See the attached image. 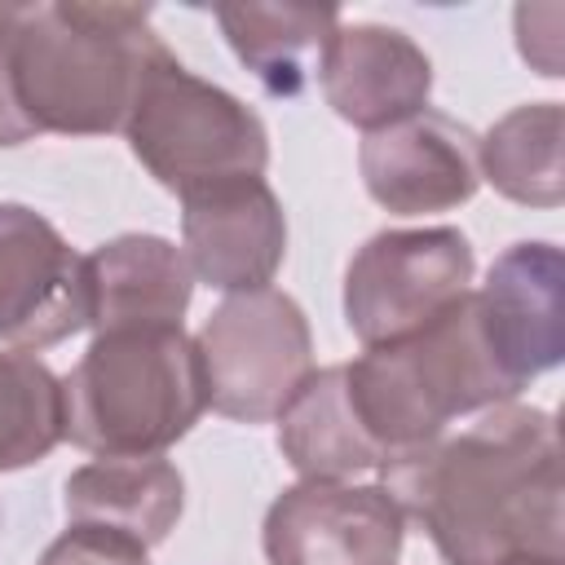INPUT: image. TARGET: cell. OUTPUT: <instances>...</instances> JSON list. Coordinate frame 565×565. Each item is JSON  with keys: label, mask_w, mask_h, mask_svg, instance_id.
<instances>
[{"label": "cell", "mask_w": 565, "mask_h": 565, "mask_svg": "<svg viewBox=\"0 0 565 565\" xmlns=\"http://www.w3.org/2000/svg\"><path fill=\"white\" fill-rule=\"evenodd\" d=\"M375 472L446 565L565 556L561 433L539 406H490L459 437H437Z\"/></svg>", "instance_id": "cell-1"}, {"label": "cell", "mask_w": 565, "mask_h": 565, "mask_svg": "<svg viewBox=\"0 0 565 565\" xmlns=\"http://www.w3.org/2000/svg\"><path fill=\"white\" fill-rule=\"evenodd\" d=\"M168 53L146 4H22L13 40L18 102L35 132H124L146 75Z\"/></svg>", "instance_id": "cell-2"}, {"label": "cell", "mask_w": 565, "mask_h": 565, "mask_svg": "<svg viewBox=\"0 0 565 565\" xmlns=\"http://www.w3.org/2000/svg\"><path fill=\"white\" fill-rule=\"evenodd\" d=\"M66 437L97 459H150L207 411L199 344L181 327L97 331L62 380Z\"/></svg>", "instance_id": "cell-3"}, {"label": "cell", "mask_w": 565, "mask_h": 565, "mask_svg": "<svg viewBox=\"0 0 565 565\" xmlns=\"http://www.w3.org/2000/svg\"><path fill=\"white\" fill-rule=\"evenodd\" d=\"M344 380L353 411L384 463L433 446L446 437L450 419L503 406L521 393L481 340L472 291L428 327L388 344H371L362 358L344 362Z\"/></svg>", "instance_id": "cell-4"}, {"label": "cell", "mask_w": 565, "mask_h": 565, "mask_svg": "<svg viewBox=\"0 0 565 565\" xmlns=\"http://www.w3.org/2000/svg\"><path fill=\"white\" fill-rule=\"evenodd\" d=\"M124 137L132 159L177 199L212 181L260 177L269 163L260 115L230 88L185 71L177 53L146 75Z\"/></svg>", "instance_id": "cell-5"}, {"label": "cell", "mask_w": 565, "mask_h": 565, "mask_svg": "<svg viewBox=\"0 0 565 565\" xmlns=\"http://www.w3.org/2000/svg\"><path fill=\"white\" fill-rule=\"evenodd\" d=\"M194 344L207 380V406L238 424L278 419L313 375L309 318L278 287L225 296L199 327Z\"/></svg>", "instance_id": "cell-6"}, {"label": "cell", "mask_w": 565, "mask_h": 565, "mask_svg": "<svg viewBox=\"0 0 565 565\" xmlns=\"http://www.w3.org/2000/svg\"><path fill=\"white\" fill-rule=\"evenodd\" d=\"M472 243L455 225L380 230L344 269V322L371 349L402 340L472 291Z\"/></svg>", "instance_id": "cell-7"}, {"label": "cell", "mask_w": 565, "mask_h": 565, "mask_svg": "<svg viewBox=\"0 0 565 565\" xmlns=\"http://www.w3.org/2000/svg\"><path fill=\"white\" fill-rule=\"evenodd\" d=\"M88 327V269L26 203H0V344L35 353Z\"/></svg>", "instance_id": "cell-8"}, {"label": "cell", "mask_w": 565, "mask_h": 565, "mask_svg": "<svg viewBox=\"0 0 565 565\" xmlns=\"http://www.w3.org/2000/svg\"><path fill=\"white\" fill-rule=\"evenodd\" d=\"M406 516L384 486L296 481L260 525L269 565H397Z\"/></svg>", "instance_id": "cell-9"}, {"label": "cell", "mask_w": 565, "mask_h": 565, "mask_svg": "<svg viewBox=\"0 0 565 565\" xmlns=\"http://www.w3.org/2000/svg\"><path fill=\"white\" fill-rule=\"evenodd\" d=\"M477 327L499 371L525 388L565 358V256L556 243L525 238L494 256L472 291Z\"/></svg>", "instance_id": "cell-10"}, {"label": "cell", "mask_w": 565, "mask_h": 565, "mask_svg": "<svg viewBox=\"0 0 565 565\" xmlns=\"http://www.w3.org/2000/svg\"><path fill=\"white\" fill-rule=\"evenodd\" d=\"M181 252L199 282L238 296L274 282L287 216L265 177H230L181 194Z\"/></svg>", "instance_id": "cell-11"}, {"label": "cell", "mask_w": 565, "mask_h": 565, "mask_svg": "<svg viewBox=\"0 0 565 565\" xmlns=\"http://www.w3.org/2000/svg\"><path fill=\"white\" fill-rule=\"evenodd\" d=\"M358 172L366 194L397 216L450 212L481 185L477 132L424 106L388 128L366 132L358 146Z\"/></svg>", "instance_id": "cell-12"}, {"label": "cell", "mask_w": 565, "mask_h": 565, "mask_svg": "<svg viewBox=\"0 0 565 565\" xmlns=\"http://www.w3.org/2000/svg\"><path fill=\"white\" fill-rule=\"evenodd\" d=\"M318 79L327 106L344 124L375 132L428 106L433 62L406 31L380 22H353L335 31Z\"/></svg>", "instance_id": "cell-13"}, {"label": "cell", "mask_w": 565, "mask_h": 565, "mask_svg": "<svg viewBox=\"0 0 565 565\" xmlns=\"http://www.w3.org/2000/svg\"><path fill=\"white\" fill-rule=\"evenodd\" d=\"M84 269L93 335L128 327H181L194 296L185 252L159 234H119L93 247Z\"/></svg>", "instance_id": "cell-14"}, {"label": "cell", "mask_w": 565, "mask_h": 565, "mask_svg": "<svg viewBox=\"0 0 565 565\" xmlns=\"http://www.w3.org/2000/svg\"><path fill=\"white\" fill-rule=\"evenodd\" d=\"M216 22L234 57L260 79L269 97H300L331 53L340 31L335 4H216Z\"/></svg>", "instance_id": "cell-15"}, {"label": "cell", "mask_w": 565, "mask_h": 565, "mask_svg": "<svg viewBox=\"0 0 565 565\" xmlns=\"http://www.w3.org/2000/svg\"><path fill=\"white\" fill-rule=\"evenodd\" d=\"M185 508V481L163 459H93L66 477V521L97 525L159 547Z\"/></svg>", "instance_id": "cell-16"}, {"label": "cell", "mask_w": 565, "mask_h": 565, "mask_svg": "<svg viewBox=\"0 0 565 565\" xmlns=\"http://www.w3.org/2000/svg\"><path fill=\"white\" fill-rule=\"evenodd\" d=\"M278 450L300 481H344L384 463L353 411L344 366H322L296 388L278 415Z\"/></svg>", "instance_id": "cell-17"}, {"label": "cell", "mask_w": 565, "mask_h": 565, "mask_svg": "<svg viewBox=\"0 0 565 565\" xmlns=\"http://www.w3.org/2000/svg\"><path fill=\"white\" fill-rule=\"evenodd\" d=\"M477 168L503 199L525 207L565 203V106L530 102L477 137Z\"/></svg>", "instance_id": "cell-18"}, {"label": "cell", "mask_w": 565, "mask_h": 565, "mask_svg": "<svg viewBox=\"0 0 565 565\" xmlns=\"http://www.w3.org/2000/svg\"><path fill=\"white\" fill-rule=\"evenodd\" d=\"M62 437V380L35 353H0V472L49 459Z\"/></svg>", "instance_id": "cell-19"}, {"label": "cell", "mask_w": 565, "mask_h": 565, "mask_svg": "<svg viewBox=\"0 0 565 565\" xmlns=\"http://www.w3.org/2000/svg\"><path fill=\"white\" fill-rule=\"evenodd\" d=\"M40 565H150V547L97 525H66L40 556Z\"/></svg>", "instance_id": "cell-20"}, {"label": "cell", "mask_w": 565, "mask_h": 565, "mask_svg": "<svg viewBox=\"0 0 565 565\" xmlns=\"http://www.w3.org/2000/svg\"><path fill=\"white\" fill-rule=\"evenodd\" d=\"M18 22H22V4H0V146H22L31 137H40L35 124L26 119V110L18 102V84H13Z\"/></svg>", "instance_id": "cell-21"}, {"label": "cell", "mask_w": 565, "mask_h": 565, "mask_svg": "<svg viewBox=\"0 0 565 565\" xmlns=\"http://www.w3.org/2000/svg\"><path fill=\"white\" fill-rule=\"evenodd\" d=\"M516 565H565V556H534V561H516Z\"/></svg>", "instance_id": "cell-22"}]
</instances>
